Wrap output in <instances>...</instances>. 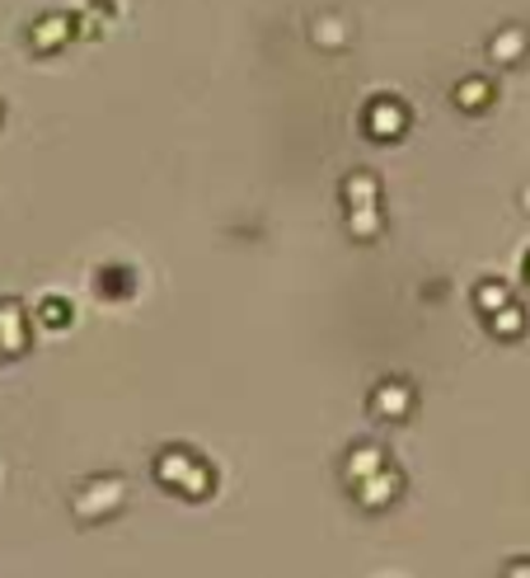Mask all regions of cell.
I'll return each instance as SVG.
<instances>
[{"label":"cell","mask_w":530,"mask_h":578,"mask_svg":"<svg viewBox=\"0 0 530 578\" xmlns=\"http://www.w3.org/2000/svg\"><path fill=\"white\" fill-rule=\"evenodd\" d=\"M0 348L5 352L24 348V310L14 301H0Z\"/></svg>","instance_id":"cell-1"},{"label":"cell","mask_w":530,"mask_h":578,"mask_svg":"<svg viewBox=\"0 0 530 578\" xmlns=\"http://www.w3.org/2000/svg\"><path fill=\"white\" fill-rule=\"evenodd\" d=\"M479 301H483V306H503V301H507V292H503V287H483V292H479Z\"/></svg>","instance_id":"cell-2"}]
</instances>
